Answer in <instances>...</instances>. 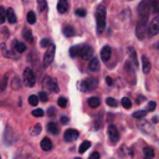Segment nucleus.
<instances>
[{
	"label": "nucleus",
	"instance_id": "1",
	"mask_svg": "<svg viewBox=\"0 0 159 159\" xmlns=\"http://www.w3.org/2000/svg\"><path fill=\"white\" fill-rule=\"evenodd\" d=\"M106 7L99 5L96 10V24H97V32L102 34L106 29Z\"/></svg>",
	"mask_w": 159,
	"mask_h": 159
},
{
	"label": "nucleus",
	"instance_id": "2",
	"mask_svg": "<svg viewBox=\"0 0 159 159\" xmlns=\"http://www.w3.org/2000/svg\"><path fill=\"white\" fill-rule=\"evenodd\" d=\"M150 11V0H142L138 6V15L139 19L148 20V15Z\"/></svg>",
	"mask_w": 159,
	"mask_h": 159
},
{
	"label": "nucleus",
	"instance_id": "3",
	"mask_svg": "<svg viewBox=\"0 0 159 159\" xmlns=\"http://www.w3.org/2000/svg\"><path fill=\"white\" fill-rule=\"evenodd\" d=\"M97 84H98V81L96 78H86V80H83L82 82L78 83V88H80V91L86 92V91L94 89L97 87Z\"/></svg>",
	"mask_w": 159,
	"mask_h": 159
},
{
	"label": "nucleus",
	"instance_id": "4",
	"mask_svg": "<svg viewBox=\"0 0 159 159\" xmlns=\"http://www.w3.org/2000/svg\"><path fill=\"white\" fill-rule=\"evenodd\" d=\"M147 29H148V20H143V19H139L138 24H137V27H135V35L139 40H143L147 35Z\"/></svg>",
	"mask_w": 159,
	"mask_h": 159
},
{
	"label": "nucleus",
	"instance_id": "5",
	"mask_svg": "<svg viewBox=\"0 0 159 159\" xmlns=\"http://www.w3.org/2000/svg\"><path fill=\"white\" fill-rule=\"evenodd\" d=\"M55 50H56V47H55V45H48V48H47V51H46V53H45V56H43V61H42V66L46 68V67H48L50 66V63L53 61V57H55Z\"/></svg>",
	"mask_w": 159,
	"mask_h": 159
},
{
	"label": "nucleus",
	"instance_id": "6",
	"mask_svg": "<svg viewBox=\"0 0 159 159\" xmlns=\"http://www.w3.org/2000/svg\"><path fill=\"white\" fill-rule=\"evenodd\" d=\"M22 78H24V82L27 87H32L36 82V77H35V73L31 68H25L24 70V75H22Z\"/></svg>",
	"mask_w": 159,
	"mask_h": 159
},
{
	"label": "nucleus",
	"instance_id": "7",
	"mask_svg": "<svg viewBox=\"0 0 159 159\" xmlns=\"http://www.w3.org/2000/svg\"><path fill=\"white\" fill-rule=\"evenodd\" d=\"M93 55V50L88 45H78V55L83 60H89Z\"/></svg>",
	"mask_w": 159,
	"mask_h": 159
},
{
	"label": "nucleus",
	"instance_id": "8",
	"mask_svg": "<svg viewBox=\"0 0 159 159\" xmlns=\"http://www.w3.org/2000/svg\"><path fill=\"white\" fill-rule=\"evenodd\" d=\"M42 84H43V88L46 89V91H50V92H58V86H57V82L52 78V77H48V76H46L45 78H43V82H42Z\"/></svg>",
	"mask_w": 159,
	"mask_h": 159
},
{
	"label": "nucleus",
	"instance_id": "9",
	"mask_svg": "<svg viewBox=\"0 0 159 159\" xmlns=\"http://www.w3.org/2000/svg\"><path fill=\"white\" fill-rule=\"evenodd\" d=\"M158 32H159V16L157 15V16L152 20V22L149 24V26H148V29H147V34L152 37V36H155Z\"/></svg>",
	"mask_w": 159,
	"mask_h": 159
},
{
	"label": "nucleus",
	"instance_id": "10",
	"mask_svg": "<svg viewBox=\"0 0 159 159\" xmlns=\"http://www.w3.org/2000/svg\"><path fill=\"white\" fill-rule=\"evenodd\" d=\"M108 138H109V140H111L112 144H116V143L118 142V139H119L118 129H117V127L113 125V124L108 127Z\"/></svg>",
	"mask_w": 159,
	"mask_h": 159
},
{
	"label": "nucleus",
	"instance_id": "11",
	"mask_svg": "<svg viewBox=\"0 0 159 159\" xmlns=\"http://www.w3.org/2000/svg\"><path fill=\"white\" fill-rule=\"evenodd\" d=\"M78 135H80V133L76 129H67L63 134V138L66 142H73L78 138Z\"/></svg>",
	"mask_w": 159,
	"mask_h": 159
},
{
	"label": "nucleus",
	"instance_id": "12",
	"mask_svg": "<svg viewBox=\"0 0 159 159\" xmlns=\"http://www.w3.org/2000/svg\"><path fill=\"white\" fill-rule=\"evenodd\" d=\"M138 125H139V128H140V130L143 133H145V134L153 133V127H152V124L148 120H139Z\"/></svg>",
	"mask_w": 159,
	"mask_h": 159
},
{
	"label": "nucleus",
	"instance_id": "13",
	"mask_svg": "<svg viewBox=\"0 0 159 159\" xmlns=\"http://www.w3.org/2000/svg\"><path fill=\"white\" fill-rule=\"evenodd\" d=\"M5 19H7V21L10 24H15L16 22V15H15V11L9 7L7 10H5Z\"/></svg>",
	"mask_w": 159,
	"mask_h": 159
},
{
	"label": "nucleus",
	"instance_id": "14",
	"mask_svg": "<svg viewBox=\"0 0 159 159\" xmlns=\"http://www.w3.org/2000/svg\"><path fill=\"white\" fill-rule=\"evenodd\" d=\"M111 55H112L111 47H109V46H104V47L102 48V51H101V58H102L104 62H107V61L111 58Z\"/></svg>",
	"mask_w": 159,
	"mask_h": 159
},
{
	"label": "nucleus",
	"instance_id": "15",
	"mask_svg": "<svg viewBox=\"0 0 159 159\" xmlns=\"http://www.w3.org/2000/svg\"><path fill=\"white\" fill-rule=\"evenodd\" d=\"M12 43H14V48H15V51L17 53H22V52L26 51V45L22 43V42H20L19 40H14Z\"/></svg>",
	"mask_w": 159,
	"mask_h": 159
},
{
	"label": "nucleus",
	"instance_id": "16",
	"mask_svg": "<svg viewBox=\"0 0 159 159\" xmlns=\"http://www.w3.org/2000/svg\"><path fill=\"white\" fill-rule=\"evenodd\" d=\"M88 70L92 71V72H96V71L99 70V61H98V58L93 57V58L89 61V63H88Z\"/></svg>",
	"mask_w": 159,
	"mask_h": 159
},
{
	"label": "nucleus",
	"instance_id": "17",
	"mask_svg": "<svg viewBox=\"0 0 159 159\" xmlns=\"http://www.w3.org/2000/svg\"><path fill=\"white\" fill-rule=\"evenodd\" d=\"M142 65H143V72L144 73H148L152 68V65H150V61L148 60V57L145 55L142 56Z\"/></svg>",
	"mask_w": 159,
	"mask_h": 159
},
{
	"label": "nucleus",
	"instance_id": "18",
	"mask_svg": "<svg viewBox=\"0 0 159 159\" xmlns=\"http://www.w3.org/2000/svg\"><path fill=\"white\" fill-rule=\"evenodd\" d=\"M57 10H58L60 14L67 12V10H68V2H67V0H60L58 4H57Z\"/></svg>",
	"mask_w": 159,
	"mask_h": 159
},
{
	"label": "nucleus",
	"instance_id": "19",
	"mask_svg": "<svg viewBox=\"0 0 159 159\" xmlns=\"http://www.w3.org/2000/svg\"><path fill=\"white\" fill-rule=\"evenodd\" d=\"M40 145H41V148H42L45 152H48V150L52 149V143H51V140H50L48 138H43V139L41 140Z\"/></svg>",
	"mask_w": 159,
	"mask_h": 159
},
{
	"label": "nucleus",
	"instance_id": "20",
	"mask_svg": "<svg viewBox=\"0 0 159 159\" xmlns=\"http://www.w3.org/2000/svg\"><path fill=\"white\" fill-rule=\"evenodd\" d=\"M143 155H144V159H153L154 158V149L150 147H145L143 150Z\"/></svg>",
	"mask_w": 159,
	"mask_h": 159
},
{
	"label": "nucleus",
	"instance_id": "21",
	"mask_svg": "<svg viewBox=\"0 0 159 159\" xmlns=\"http://www.w3.org/2000/svg\"><path fill=\"white\" fill-rule=\"evenodd\" d=\"M63 35L67 36V37H72L75 35V29L71 26V25H67L63 27Z\"/></svg>",
	"mask_w": 159,
	"mask_h": 159
},
{
	"label": "nucleus",
	"instance_id": "22",
	"mask_svg": "<svg viewBox=\"0 0 159 159\" xmlns=\"http://www.w3.org/2000/svg\"><path fill=\"white\" fill-rule=\"evenodd\" d=\"M47 130H48L51 134H57V133H58V127H57V124H56L55 122H50V123L47 124Z\"/></svg>",
	"mask_w": 159,
	"mask_h": 159
},
{
	"label": "nucleus",
	"instance_id": "23",
	"mask_svg": "<svg viewBox=\"0 0 159 159\" xmlns=\"http://www.w3.org/2000/svg\"><path fill=\"white\" fill-rule=\"evenodd\" d=\"M88 104H89V107L96 108V107H98V106L101 104V99H99L98 97H91V98L88 99Z\"/></svg>",
	"mask_w": 159,
	"mask_h": 159
},
{
	"label": "nucleus",
	"instance_id": "24",
	"mask_svg": "<svg viewBox=\"0 0 159 159\" xmlns=\"http://www.w3.org/2000/svg\"><path fill=\"white\" fill-rule=\"evenodd\" d=\"M129 55H130V60H132V62L134 63V66H135V67H138L137 53H135V51H134V48H133V47H130V48H129Z\"/></svg>",
	"mask_w": 159,
	"mask_h": 159
},
{
	"label": "nucleus",
	"instance_id": "25",
	"mask_svg": "<svg viewBox=\"0 0 159 159\" xmlns=\"http://www.w3.org/2000/svg\"><path fill=\"white\" fill-rule=\"evenodd\" d=\"M22 36H24V39H25L26 41H29V42H32V40H34L31 31H30V30H27V29H25V30H24V32H22Z\"/></svg>",
	"mask_w": 159,
	"mask_h": 159
},
{
	"label": "nucleus",
	"instance_id": "26",
	"mask_svg": "<svg viewBox=\"0 0 159 159\" xmlns=\"http://www.w3.org/2000/svg\"><path fill=\"white\" fill-rule=\"evenodd\" d=\"M26 19H27V22L29 24H35L36 22V15H35V12L34 11H29Z\"/></svg>",
	"mask_w": 159,
	"mask_h": 159
},
{
	"label": "nucleus",
	"instance_id": "27",
	"mask_svg": "<svg viewBox=\"0 0 159 159\" xmlns=\"http://www.w3.org/2000/svg\"><path fill=\"white\" fill-rule=\"evenodd\" d=\"M89 147H91V143L86 140V142H83V143L80 145V148H78V152L82 154V153H84L87 149H89Z\"/></svg>",
	"mask_w": 159,
	"mask_h": 159
},
{
	"label": "nucleus",
	"instance_id": "28",
	"mask_svg": "<svg viewBox=\"0 0 159 159\" xmlns=\"http://www.w3.org/2000/svg\"><path fill=\"white\" fill-rule=\"evenodd\" d=\"M148 113V111H137L133 113V117L137 118V119H142L143 117H145V114Z\"/></svg>",
	"mask_w": 159,
	"mask_h": 159
},
{
	"label": "nucleus",
	"instance_id": "29",
	"mask_svg": "<svg viewBox=\"0 0 159 159\" xmlns=\"http://www.w3.org/2000/svg\"><path fill=\"white\" fill-rule=\"evenodd\" d=\"M122 106L124 107V108H130L132 107V102H130V99L128 98V97H123L122 98Z\"/></svg>",
	"mask_w": 159,
	"mask_h": 159
},
{
	"label": "nucleus",
	"instance_id": "30",
	"mask_svg": "<svg viewBox=\"0 0 159 159\" xmlns=\"http://www.w3.org/2000/svg\"><path fill=\"white\" fill-rule=\"evenodd\" d=\"M37 7H39V11H43L47 7L46 0H37Z\"/></svg>",
	"mask_w": 159,
	"mask_h": 159
},
{
	"label": "nucleus",
	"instance_id": "31",
	"mask_svg": "<svg viewBox=\"0 0 159 159\" xmlns=\"http://www.w3.org/2000/svg\"><path fill=\"white\" fill-rule=\"evenodd\" d=\"M29 103H30L31 106H37V103H39V97L35 96V94L30 96V97H29Z\"/></svg>",
	"mask_w": 159,
	"mask_h": 159
},
{
	"label": "nucleus",
	"instance_id": "32",
	"mask_svg": "<svg viewBox=\"0 0 159 159\" xmlns=\"http://www.w3.org/2000/svg\"><path fill=\"white\" fill-rule=\"evenodd\" d=\"M106 103H107L109 107H117V106H118V102H117L114 98H112V97H108V98L106 99Z\"/></svg>",
	"mask_w": 159,
	"mask_h": 159
},
{
	"label": "nucleus",
	"instance_id": "33",
	"mask_svg": "<svg viewBox=\"0 0 159 159\" xmlns=\"http://www.w3.org/2000/svg\"><path fill=\"white\" fill-rule=\"evenodd\" d=\"M77 55H78V45L77 46H72L70 48V56L71 57H76Z\"/></svg>",
	"mask_w": 159,
	"mask_h": 159
},
{
	"label": "nucleus",
	"instance_id": "34",
	"mask_svg": "<svg viewBox=\"0 0 159 159\" xmlns=\"http://www.w3.org/2000/svg\"><path fill=\"white\" fill-rule=\"evenodd\" d=\"M57 103H58L60 107H66L67 106V99L65 97H60L58 101H57Z\"/></svg>",
	"mask_w": 159,
	"mask_h": 159
},
{
	"label": "nucleus",
	"instance_id": "35",
	"mask_svg": "<svg viewBox=\"0 0 159 159\" xmlns=\"http://www.w3.org/2000/svg\"><path fill=\"white\" fill-rule=\"evenodd\" d=\"M41 132V124H36L35 127H34V130H31V134L32 135H36V134H39Z\"/></svg>",
	"mask_w": 159,
	"mask_h": 159
},
{
	"label": "nucleus",
	"instance_id": "36",
	"mask_svg": "<svg viewBox=\"0 0 159 159\" xmlns=\"http://www.w3.org/2000/svg\"><path fill=\"white\" fill-rule=\"evenodd\" d=\"M5 21V9L4 6H0V24Z\"/></svg>",
	"mask_w": 159,
	"mask_h": 159
},
{
	"label": "nucleus",
	"instance_id": "37",
	"mask_svg": "<svg viewBox=\"0 0 159 159\" xmlns=\"http://www.w3.org/2000/svg\"><path fill=\"white\" fill-rule=\"evenodd\" d=\"M32 116L34 117H42L43 116V111L42 109H34L32 111Z\"/></svg>",
	"mask_w": 159,
	"mask_h": 159
},
{
	"label": "nucleus",
	"instance_id": "38",
	"mask_svg": "<svg viewBox=\"0 0 159 159\" xmlns=\"http://www.w3.org/2000/svg\"><path fill=\"white\" fill-rule=\"evenodd\" d=\"M37 97H39L42 102H46V101L48 99V97H47V93H46V92H40V94H39Z\"/></svg>",
	"mask_w": 159,
	"mask_h": 159
},
{
	"label": "nucleus",
	"instance_id": "39",
	"mask_svg": "<svg viewBox=\"0 0 159 159\" xmlns=\"http://www.w3.org/2000/svg\"><path fill=\"white\" fill-rule=\"evenodd\" d=\"M47 116H48V117H55V116H56V109H55V107H50V108L47 109Z\"/></svg>",
	"mask_w": 159,
	"mask_h": 159
},
{
	"label": "nucleus",
	"instance_id": "40",
	"mask_svg": "<svg viewBox=\"0 0 159 159\" xmlns=\"http://www.w3.org/2000/svg\"><path fill=\"white\" fill-rule=\"evenodd\" d=\"M76 15L83 17V16H86V10H84V9H77V10H76Z\"/></svg>",
	"mask_w": 159,
	"mask_h": 159
},
{
	"label": "nucleus",
	"instance_id": "41",
	"mask_svg": "<svg viewBox=\"0 0 159 159\" xmlns=\"http://www.w3.org/2000/svg\"><path fill=\"white\" fill-rule=\"evenodd\" d=\"M155 107H157V103H155L154 101H150V102L148 103V109H147V111H154Z\"/></svg>",
	"mask_w": 159,
	"mask_h": 159
},
{
	"label": "nucleus",
	"instance_id": "42",
	"mask_svg": "<svg viewBox=\"0 0 159 159\" xmlns=\"http://www.w3.org/2000/svg\"><path fill=\"white\" fill-rule=\"evenodd\" d=\"M40 45H41V47H47L50 45V40L48 39H43V40H41Z\"/></svg>",
	"mask_w": 159,
	"mask_h": 159
},
{
	"label": "nucleus",
	"instance_id": "43",
	"mask_svg": "<svg viewBox=\"0 0 159 159\" xmlns=\"http://www.w3.org/2000/svg\"><path fill=\"white\" fill-rule=\"evenodd\" d=\"M6 82H7V80H6V76H5V77L2 78V81H1V84H0V91H4V89H5Z\"/></svg>",
	"mask_w": 159,
	"mask_h": 159
},
{
	"label": "nucleus",
	"instance_id": "44",
	"mask_svg": "<svg viewBox=\"0 0 159 159\" xmlns=\"http://www.w3.org/2000/svg\"><path fill=\"white\" fill-rule=\"evenodd\" d=\"M89 159H99V153L93 152V153L89 155Z\"/></svg>",
	"mask_w": 159,
	"mask_h": 159
},
{
	"label": "nucleus",
	"instance_id": "45",
	"mask_svg": "<svg viewBox=\"0 0 159 159\" xmlns=\"http://www.w3.org/2000/svg\"><path fill=\"white\" fill-rule=\"evenodd\" d=\"M61 123H62V124H67V123H68V118H67L66 116H62V117H61Z\"/></svg>",
	"mask_w": 159,
	"mask_h": 159
},
{
	"label": "nucleus",
	"instance_id": "46",
	"mask_svg": "<svg viewBox=\"0 0 159 159\" xmlns=\"http://www.w3.org/2000/svg\"><path fill=\"white\" fill-rule=\"evenodd\" d=\"M143 101H144V97H143V96H138V97H137V101H135V102H137V103L139 104V103H142Z\"/></svg>",
	"mask_w": 159,
	"mask_h": 159
},
{
	"label": "nucleus",
	"instance_id": "47",
	"mask_svg": "<svg viewBox=\"0 0 159 159\" xmlns=\"http://www.w3.org/2000/svg\"><path fill=\"white\" fill-rule=\"evenodd\" d=\"M106 82H107V84H109V86L113 83V81H112V78H111V77H107V78H106Z\"/></svg>",
	"mask_w": 159,
	"mask_h": 159
},
{
	"label": "nucleus",
	"instance_id": "48",
	"mask_svg": "<svg viewBox=\"0 0 159 159\" xmlns=\"http://www.w3.org/2000/svg\"><path fill=\"white\" fill-rule=\"evenodd\" d=\"M158 122V117L155 116V117H153V123H157Z\"/></svg>",
	"mask_w": 159,
	"mask_h": 159
},
{
	"label": "nucleus",
	"instance_id": "49",
	"mask_svg": "<svg viewBox=\"0 0 159 159\" xmlns=\"http://www.w3.org/2000/svg\"><path fill=\"white\" fill-rule=\"evenodd\" d=\"M76 159H81V158H76Z\"/></svg>",
	"mask_w": 159,
	"mask_h": 159
},
{
	"label": "nucleus",
	"instance_id": "50",
	"mask_svg": "<svg viewBox=\"0 0 159 159\" xmlns=\"http://www.w3.org/2000/svg\"><path fill=\"white\" fill-rule=\"evenodd\" d=\"M0 159H1V158H0Z\"/></svg>",
	"mask_w": 159,
	"mask_h": 159
}]
</instances>
